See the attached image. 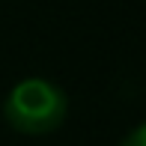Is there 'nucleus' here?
<instances>
[{"label":"nucleus","instance_id":"obj_1","mask_svg":"<svg viewBox=\"0 0 146 146\" xmlns=\"http://www.w3.org/2000/svg\"><path fill=\"white\" fill-rule=\"evenodd\" d=\"M69 98L63 87H57L48 78H24L6 92L3 116L21 134H51L66 122Z\"/></svg>","mask_w":146,"mask_h":146},{"label":"nucleus","instance_id":"obj_2","mask_svg":"<svg viewBox=\"0 0 146 146\" xmlns=\"http://www.w3.org/2000/svg\"><path fill=\"white\" fill-rule=\"evenodd\" d=\"M119 146H146V122L134 125V128L119 140Z\"/></svg>","mask_w":146,"mask_h":146}]
</instances>
